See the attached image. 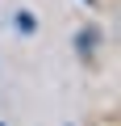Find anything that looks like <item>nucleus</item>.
<instances>
[{
  "label": "nucleus",
  "instance_id": "obj_2",
  "mask_svg": "<svg viewBox=\"0 0 121 126\" xmlns=\"http://www.w3.org/2000/svg\"><path fill=\"white\" fill-rule=\"evenodd\" d=\"M13 25H17V34H33V30H38L33 13H17V17H13Z\"/></svg>",
  "mask_w": 121,
  "mask_h": 126
},
{
  "label": "nucleus",
  "instance_id": "obj_3",
  "mask_svg": "<svg viewBox=\"0 0 121 126\" xmlns=\"http://www.w3.org/2000/svg\"><path fill=\"white\" fill-rule=\"evenodd\" d=\"M0 126H4V122H0Z\"/></svg>",
  "mask_w": 121,
  "mask_h": 126
},
{
  "label": "nucleus",
  "instance_id": "obj_1",
  "mask_svg": "<svg viewBox=\"0 0 121 126\" xmlns=\"http://www.w3.org/2000/svg\"><path fill=\"white\" fill-rule=\"evenodd\" d=\"M96 46H100V30H92V25H88V30H79V34H75V50H79L84 59H88Z\"/></svg>",
  "mask_w": 121,
  "mask_h": 126
}]
</instances>
